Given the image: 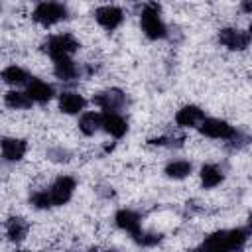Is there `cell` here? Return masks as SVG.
<instances>
[{
	"instance_id": "16",
	"label": "cell",
	"mask_w": 252,
	"mask_h": 252,
	"mask_svg": "<svg viewBox=\"0 0 252 252\" xmlns=\"http://www.w3.org/2000/svg\"><path fill=\"white\" fill-rule=\"evenodd\" d=\"M102 128L112 138H122L128 132V122L120 114H102Z\"/></svg>"
},
{
	"instance_id": "21",
	"label": "cell",
	"mask_w": 252,
	"mask_h": 252,
	"mask_svg": "<svg viewBox=\"0 0 252 252\" xmlns=\"http://www.w3.org/2000/svg\"><path fill=\"white\" fill-rule=\"evenodd\" d=\"M191 169H193L191 161H187V159H173V161H169L165 165V175L171 177V179H183V177H187L191 173Z\"/></svg>"
},
{
	"instance_id": "8",
	"label": "cell",
	"mask_w": 252,
	"mask_h": 252,
	"mask_svg": "<svg viewBox=\"0 0 252 252\" xmlns=\"http://www.w3.org/2000/svg\"><path fill=\"white\" fill-rule=\"evenodd\" d=\"M114 222H116L118 228H122L124 232H128L134 240L142 234V217L136 211H132V209H120V211H116Z\"/></svg>"
},
{
	"instance_id": "17",
	"label": "cell",
	"mask_w": 252,
	"mask_h": 252,
	"mask_svg": "<svg viewBox=\"0 0 252 252\" xmlns=\"http://www.w3.org/2000/svg\"><path fill=\"white\" fill-rule=\"evenodd\" d=\"M28 230H30V224L22 217H10L6 220V236L12 242H22L28 236Z\"/></svg>"
},
{
	"instance_id": "13",
	"label": "cell",
	"mask_w": 252,
	"mask_h": 252,
	"mask_svg": "<svg viewBox=\"0 0 252 252\" xmlns=\"http://www.w3.org/2000/svg\"><path fill=\"white\" fill-rule=\"evenodd\" d=\"M53 73L59 81H73L83 75V69L71 57H63V59L53 61Z\"/></svg>"
},
{
	"instance_id": "3",
	"label": "cell",
	"mask_w": 252,
	"mask_h": 252,
	"mask_svg": "<svg viewBox=\"0 0 252 252\" xmlns=\"http://www.w3.org/2000/svg\"><path fill=\"white\" fill-rule=\"evenodd\" d=\"M41 49L55 61V59L71 57L79 49V41L71 33H55V35H51V37H47L43 41Z\"/></svg>"
},
{
	"instance_id": "19",
	"label": "cell",
	"mask_w": 252,
	"mask_h": 252,
	"mask_svg": "<svg viewBox=\"0 0 252 252\" xmlns=\"http://www.w3.org/2000/svg\"><path fill=\"white\" fill-rule=\"evenodd\" d=\"M222 179H224V173H222L220 167H217L215 163H205V165L201 167V185H203L205 189L217 187Z\"/></svg>"
},
{
	"instance_id": "4",
	"label": "cell",
	"mask_w": 252,
	"mask_h": 252,
	"mask_svg": "<svg viewBox=\"0 0 252 252\" xmlns=\"http://www.w3.org/2000/svg\"><path fill=\"white\" fill-rule=\"evenodd\" d=\"M67 14H69V12H67V6L61 4V2H39V4L33 8L32 18H33L37 24L49 28V26H53V24L65 20Z\"/></svg>"
},
{
	"instance_id": "10",
	"label": "cell",
	"mask_w": 252,
	"mask_h": 252,
	"mask_svg": "<svg viewBox=\"0 0 252 252\" xmlns=\"http://www.w3.org/2000/svg\"><path fill=\"white\" fill-rule=\"evenodd\" d=\"M94 20H96L104 30L112 32V30H116V28L124 22V12H122V8H118V6L106 4V6H100V8L94 10Z\"/></svg>"
},
{
	"instance_id": "22",
	"label": "cell",
	"mask_w": 252,
	"mask_h": 252,
	"mask_svg": "<svg viewBox=\"0 0 252 252\" xmlns=\"http://www.w3.org/2000/svg\"><path fill=\"white\" fill-rule=\"evenodd\" d=\"M4 102L8 108H14V110H22V108H30L32 106V100L26 93L22 91H8L4 94Z\"/></svg>"
},
{
	"instance_id": "11",
	"label": "cell",
	"mask_w": 252,
	"mask_h": 252,
	"mask_svg": "<svg viewBox=\"0 0 252 252\" xmlns=\"http://www.w3.org/2000/svg\"><path fill=\"white\" fill-rule=\"evenodd\" d=\"M28 144L22 138H2L0 140V154L6 161H20L26 156Z\"/></svg>"
},
{
	"instance_id": "28",
	"label": "cell",
	"mask_w": 252,
	"mask_h": 252,
	"mask_svg": "<svg viewBox=\"0 0 252 252\" xmlns=\"http://www.w3.org/2000/svg\"><path fill=\"white\" fill-rule=\"evenodd\" d=\"M16 252H32V250H16Z\"/></svg>"
},
{
	"instance_id": "18",
	"label": "cell",
	"mask_w": 252,
	"mask_h": 252,
	"mask_svg": "<svg viewBox=\"0 0 252 252\" xmlns=\"http://www.w3.org/2000/svg\"><path fill=\"white\" fill-rule=\"evenodd\" d=\"M100 128H102V114L100 112L89 110V112H83L81 114V118H79V130L85 136H93Z\"/></svg>"
},
{
	"instance_id": "7",
	"label": "cell",
	"mask_w": 252,
	"mask_h": 252,
	"mask_svg": "<svg viewBox=\"0 0 252 252\" xmlns=\"http://www.w3.org/2000/svg\"><path fill=\"white\" fill-rule=\"evenodd\" d=\"M199 132L215 140H232L236 134L234 126H230L226 120H220V118H205L199 124Z\"/></svg>"
},
{
	"instance_id": "20",
	"label": "cell",
	"mask_w": 252,
	"mask_h": 252,
	"mask_svg": "<svg viewBox=\"0 0 252 252\" xmlns=\"http://www.w3.org/2000/svg\"><path fill=\"white\" fill-rule=\"evenodd\" d=\"M2 81L8 83V85H14V87H20V85H28L30 83V75L26 69H22L20 65H10L2 71Z\"/></svg>"
},
{
	"instance_id": "9",
	"label": "cell",
	"mask_w": 252,
	"mask_h": 252,
	"mask_svg": "<svg viewBox=\"0 0 252 252\" xmlns=\"http://www.w3.org/2000/svg\"><path fill=\"white\" fill-rule=\"evenodd\" d=\"M219 41L232 51H242L250 45V33L238 28H222L219 32Z\"/></svg>"
},
{
	"instance_id": "5",
	"label": "cell",
	"mask_w": 252,
	"mask_h": 252,
	"mask_svg": "<svg viewBox=\"0 0 252 252\" xmlns=\"http://www.w3.org/2000/svg\"><path fill=\"white\" fill-rule=\"evenodd\" d=\"M75 187H77V183H75V179H73L71 175H59V177L49 185V189H45L47 195H49L51 207H61V205H65V203L73 197Z\"/></svg>"
},
{
	"instance_id": "27",
	"label": "cell",
	"mask_w": 252,
	"mask_h": 252,
	"mask_svg": "<svg viewBox=\"0 0 252 252\" xmlns=\"http://www.w3.org/2000/svg\"><path fill=\"white\" fill-rule=\"evenodd\" d=\"M104 252H120V250H116V248H108V250H104Z\"/></svg>"
},
{
	"instance_id": "23",
	"label": "cell",
	"mask_w": 252,
	"mask_h": 252,
	"mask_svg": "<svg viewBox=\"0 0 252 252\" xmlns=\"http://www.w3.org/2000/svg\"><path fill=\"white\" fill-rule=\"evenodd\" d=\"M30 203H32L35 209H49V207H51V201H49V195H47L45 189L33 191V193L30 195Z\"/></svg>"
},
{
	"instance_id": "15",
	"label": "cell",
	"mask_w": 252,
	"mask_h": 252,
	"mask_svg": "<svg viewBox=\"0 0 252 252\" xmlns=\"http://www.w3.org/2000/svg\"><path fill=\"white\" fill-rule=\"evenodd\" d=\"M85 106H87V100L79 93L65 91V93L59 94V110L65 112V114H79Z\"/></svg>"
},
{
	"instance_id": "24",
	"label": "cell",
	"mask_w": 252,
	"mask_h": 252,
	"mask_svg": "<svg viewBox=\"0 0 252 252\" xmlns=\"http://www.w3.org/2000/svg\"><path fill=\"white\" fill-rule=\"evenodd\" d=\"M136 242H138L140 246H156L158 242H161V234H156V232H144V230H142V234L136 238Z\"/></svg>"
},
{
	"instance_id": "12",
	"label": "cell",
	"mask_w": 252,
	"mask_h": 252,
	"mask_svg": "<svg viewBox=\"0 0 252 252\" xmlns=\"http://www.w3.org/2000/svg\"><path fill=\"white\" fill-rule=\"evenodd\" d=\"M26 94L30 96V100H32V102L45 104V102H49V100L53 98L55 89H53L49 83H45V81H41V79H33V77H32V81L28 83V91H26Z\"/></svg>"
},
{
	"instance_id": "1",
	"label": "cell",
	"mask_w": 252,
	"mask_h": 252,
	"mask_svg": "<svg viewBox=\"0 0 252 252\" xmlns=\"http://www.w3.org/2000/svg\"><path fill=\"white\" fill-rule=\"evenodd\" d=\"M248 228H230V230H217L203 240L201 252H238L244 248L248 240Z\"/></svg>"
},
{
	"instance_id": "25",
	"label": "cell",
	"mask_w": 252,
	"mask_h": 252,
	"mask_svg": "<svg viewBox=\"0 0 252 252\" xmlns=\"http://www.w3.org/2000/svg\"><path fill=\"white\" fill-rule=\"evenodd\" d=\"M47 156H49V159H53V161H67L71 154H69L67 150H63V148H55V150H49Z\"/></svg>"
},
{
	"instance_id": "6",
	"label": "cell",
	"mask_w": 252,
	"mask_h": 252,
	"mask_svg": "<svg viewBox=\"0 0 252 252\" xmlns=\"http://www.w3.org/2000/svg\"><path fill=\"white\" fill-rule=\"evenodd\" d=\"M93 102L104 110V114H118L126 106V94L120 89H106L94 94Z\"/></svg>"
},
{
	"instance_id": "14",
	"label": "cell",
	"mask_w": 252,
	"mask_h": 252,
	"mask_svg": "<svg viewBox=\"0 0 252 252\" xmlns=\"http://www.w3.org/2000/svg\"><path fill=\"white\" fill-rule=\"evenodd\" d=\"M203 120H205V112H203L199 106H195V104H187V106L179 108L177 114H175V122H177V126H181V128L199 126Z\"/></svg>"
},
{
	"instance_id": "2",
	"label": "cell",
	"mask_w": 252,
	"mask_h": 252,
	"mask_svg": "<svg viewBox=\"0 0 252 252\" xmlns=\"http://www.w3.org/2000/svg\"><path fill=\"white\" fill-rule=\"evenodd\" d=\"M140 26H142L144 35L150 39H161L167 35V28L159 16V6L156 2L144 4L142 14H140Z\"/></svg>"
},
{
	"instance_id": "26",
	"label": "cell",
	"mask_w": 252,
	"mask_h": 252,
	"mask_svg": "<svg viewBox=\"0 0 252 252\" xmlns=\"http://www.w3.org/2000/svg\"><path fill=\"white\" fill-rule=\"evenodd\" d=\"M242 8H244V10H246V12H250V10H252V6H250V4H248V2H244V4H242Z\"/></svg>"
}]
</instances>
